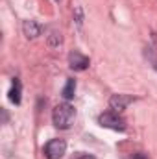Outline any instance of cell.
I'll return each instance as SVG.
<instances>
[{
  "instance_id": "obj_1",
  "label": "cell",
  "mask_w": 157,
  "mask_h": 159,
  "mask_svg": "<svg viewBox=\"0 0 157 159\" xmlns=\"http://www.w3.org/2000/svg\"><path fill=\"white\" fill-rule=\"evenodd\" d=\"M74 117H76V109H74V106H70L69 102H63V104L56 106L54 111H52V122H54V126L59 128V129L70 128Z\"/></svg>"
},
{
  "instance_id": "obj_3",
  "label": "cell",
  "mask_w": 157,
  "mask_h": 159,
  "mask_svg": "<svg viewBox=\"0 0 157 159\" xmlns=\"http://www.w3.org/2000/svg\"><path fill=\"white\" fill-rule=\"evenodd\" d=\"M43 152H44L46 159H61L67 152V143H65V139H52L44 144Z\"/></svg>"
},
{
  "instance_id": "obj_4",
  "label": "cell",
  "mask_w": 157,
  "mask_h": 159,
  "mask_svg": "<svg viewBox=\"0 0 157 159\" xmlns=\"http://www.w3.org/2000/svg\"><path fill=\"white\" fill-rule=\"evenodd\" d=\"M69 65H70V69L72 70H87L89 69V65H91V61H89V57L87 56H83V54H79L78 50H74V52H70L69 54Z\"/></svg>"
},
{
  "instance_id": "obj_6",
  "label": "cell",
  "mask_w": 157,
  "mask_h": 159,
  "mask_svg": "<svg viewBox=\"0 0 157 159\" xmlns=\"http://www.w3.org/2000/svg\"><path fill=\"white\" fill-rule=\"evenodd\" d=\"M22 30H24V35H26L28 39H35V37H39L41 32H43L41 24H37L35 20H24Z\"/></svg>"
},
{
  "instance_id": "obj_8",
  "label": "cell",
  "mask_w": 157,
  "mask_h": 159,
  "mask_svg": "<svg viewBox=\"0 0 157 159\" xmlns=\"http://www.w3.org/2000/svg\"><path fill=\"white\" fill-rule=\"evenodd\" d=\"M74 93H76V80H67V83H65V87L61 91V96L69 102V100L74 98Z\"/></svg>"
},
{
  "instance_id": "obj_9",
  "label": "cell",
  "mask_w": 157,
  "mask_h": 159,
  "mask_svg": "<svg viewBox=\"0 0 157 159\" xmlns=\"http://www.w3.org/2000/svg\"><path fill=\"white\" fill-rule=\"evenodd\" d=\"M131 159H146V156H144L142 152H137V154H133V157Z\"/></svg>"
},
{
  "instance_id": "obj_5",
  "label": "cell",
  "mask_w": 157,
  "mask_h": 159,
  "mask_svg": "<svg viewBox=\"0 0 157 159\" xmlns=\"http://www.w3.org/2000/svg\"><path fill=\"white\" fill-rule=\"evenodd\" d=\"M131 102H135V96H131V94H113L111 98H109V106H111V109L113 111H122V109H126Z\"/></svg>"
},
{
  "instance_id": "obj_7",
  "label": "cell",
  "mask_w": 157,
  "mask_h": 159,
  "mask_svg": "<svg viewBox=\"0 0 157 159\" xmlns=\"http://www.w3.org/2000/svg\"><path fill=\"white\" fill-rule=\"evenodd\" d=\"M9 100H11L15 106L20 104V80L19 78L13 80V85H11V91H9Z\"/></svg>"
},
{
  "instance_id": "obj_10",
  "label": "cell",
  "mask_w": 157,
  "mask_h": 159,
  "mask_svg": "<svg viewBox=\"0 0 157 159\" xmlns=\"http://www.w3.org/2000/svg\"><path fill=\"white\" fill-rule=\"evenodd\" d=\"M78 159H96L94 156H79Z\"/></svg>"
},
{
  "instance_id": "obj_11",
  "label": "cell",
  "mask_w": 157,
  "mask_h": 159,
  "mask_svg": "<svg viewBox=\"0 0 157 159\" xmlns=\"http://www.w3.org/2000/svg\"><path fill=\"white\" fill-rule=\"evenodd\" d=\"M155 70H157V65H155Z\"/></svg>"
},
{
  "instance_id": "obj_2",
  "label": "cell",
  "mask_w": 157,
  "mask_h": 159,
  "mask_svg": "<svg viewBox=\"0 0 157 159\" xmlns=\"http://www.w3.org/2000/svg\"><path fill=\"white\" fill-rule=\"evenodd\" d=\"M98 124L102 128H109L115 131H126V120L118 115V111H105L98 117Z\"/></svg>"
}]
</instances>
